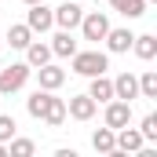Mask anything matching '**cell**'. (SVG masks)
Here are the masks:
<instances>
[{"instance_id": "obj_8", "label": "cell", "mask_w": 157, "mask_h": 157, "mask_svg": "<svg viewBox=\"0 0 157 157\" xmlns=\"http://www.w3.org/2000/svg\"><path fill=\"white\" fill-rule=\"evenodd\" d=\"M95 106H99V102H95L91 95H73L70 106H66V113H70L73 121H91L95 117Z\"/></svg>"}, {"instance_id": "obj_2", "label": "cell", "mask_w": 157, "mask_h": 157, "mask_svg": "<svg viewBox=\"0 0 157 157\" xmlns=\"http://www.w3.org/2000/svg\"><path fill=\"white\" fill-rule=\"evenodd\" d=\"M29 73H33L29 62H11L7 70H0V95H15V91L29 80Z\"/></svg>"}, {"instance_id": "obj_26", "label": "cell", "mask_w": 157, "mask_h": 157, "mask_svg": "<svg viewBox=\"0 0 157 157\" xmlns=\"http://www.w3.org/2000/svg\"><path fill=\"white\" fill-rule=\"evenodd\" d=\"M26 4H44V0H26Z\"/></svg>"}, {"instance_id": "obj_9", "label": "cell", "mask_w": 157, "mask_h": 157, "mask_svg": "<svg viewBox=\"0 0 157 157\" xmlns=\"http://www.w3.org/2000/svg\"><path fill=\"white\" fill-rule=\"evenodd\" d=\"M113 99H124V102L139 99V77H135V73H121V77L113 80Z\"/></svg>"}, {"instance_id": "obj_14", "label": "cell", "mask_w": 157, "mask_h": 157, "mask_svg": "<svg viewBox=\"0 0 157 157\" xmlns=\"http://www.w3.org/2000/svg\"><path fill=\"white\" fill-rule=\"evenodd\" d=\"M132 51H135L143 62H150V59L157 55V37H154V33H143V37H135V40H132Z\"/></svg>"}, {"instance_id": "obj_16", "label": "cell", "mask_w": 157, "mask_h": 157, "mask_svg": "<svg viewBox=\"0 0 157 157\" xmlns=\"http://www.w3.org/2000/svg\"><path fill=\"white\" fill-rule=\"evenodd\" d=\"M77 51V40L70 37V29H62V33H55L51 37V55H62V59H70Z\"/></svg>"}, {"instance_id": "obj_20", "label": "cell", "mask_w": 157, "mask_h": 157, "mask_svg": "<svg viewBox=\"0 0 157 157\" xmlns=\"http://www.w3.org/2000/svg\"><path fill=\"white\" fill-rule=\"evenodd\" d=\"M29 40H33V29H29V26H11V29H7V44H11V48H26Z\"/></svg>"}, {"instance_id": "obj_17", "label": "cell", "mask_w": 157, "mask_h": 157, "mask_svg": "<svg viewBox=\"0 0 157 157\" xmlns=\"http://www.w3.org/2000/svg\"><path fill=\"white\" fill-rule=\"evenodd\" d=\"M48 102H51V91L48 88H40V91H33L29 99H26V110H29V117H44V110H48Z\"/></svg>"}, {"instance_id": "obj_21", "label": "cell", "mask_w": 157, "mask_h": 157, "mask_svg": "<svg viewBox=\"0 0 157 157\" xmlns=\"http://www.w3.org/2000/svg\"><path fill=\"white\" fill-rule=\"evenodd\" d=\"M139 95H146V99H157V73H154V70H146V73L139 77Z\"/></svg>"}, {"instance_id": "obj_4", "label": "cell", "mask_w": 157, "mask_h": 157, "mask_svg": "<svg viewBox=\"0 0 157 157\" xmlns=\"http://www.w3.org/2000/svg\"><path fill=\"white\" fill-rule=\"evenodd\" d=\"M26 26H29L33 33H48V29L55 26V11H51V7H44V4H29Z\"/></svg>"}, {"instance_id": "obj_5", "label": "cell", "mask_w": 157, "mask_h": 157, "mask_svg": "<svg viewBox=\"0 0 157 157\" xmlns=\"http://www.w3.org/2000/svg\"><path fill=\"white\" fill-rule=\"evenodd\" d=\"M106 29H110V18L99 15V11H91V15L80 18V33H84V40H102V37H106Z\"/></svg>"}, {"instance_id": "obj_7", "label": "cell", "mask_w": 157, "mask_h": 157, "mask_svg": "<svg viewBox=\"0 0 157 157\" xmlns=\"http://www.w3.org/2000/svg\"><path fill=\"white\" fill-rule=\"evenodd\" d=\"M143 143L146 139H143L139 128H128V124L117 128V154H135V150H143Z\"/></svg>"}, {"instance_id": "obj_15", "label": "cell", "mask_w": 157, "mask_h": 157, "mask_svg": "<svg viewBox=\"0 0 157 157\" xmlns=\"http://www.w3.org/2000/svg\"><path fill=\"white\" fill-rule=\"evenodd\" d=\"M91 146H95L99 154H113V150H117V132H113V128H99V132L91 135Z\"/></svg>"}, {"instance_id": "obj_19", "label": "cell", "mask_w": 157, "mask_h": 157, "mask_svg": "<svg viewBox=\"0 0 157 157\" xmlns=\"http://www.w3.org/2000/svg\"><path fill=\"white\" fill-rule=\"evenodd\" d=\"M40 121H48V124H51V128H59V124H62V121H66V102H62V99H55V95H51V102H48V110H44V117Z\"/></svg>"}, {"instance_id": "obj_1", "label": "cell", "mask_w": 157, "mask_h": 157, "mask_svg": "<svg viewBox=\"0 0 157 157\" xmlns=\"http://www.w3.org/2000/svg\"><path fill=\"white\" fill-rule=\"evenodd\" d=\"M70 59H73V73H80V77H99L110 66V59L102 51H73Z\"/></svg>"}, {"instance_id": "obj_6", "label": "cell", "mask_w": 157, "mask_h": 157, "mask_svg": "<svg viewBox=\"0 0 157 157\" xmlns=\"http://www.w3.org/2000/svg\"><path fill=\"white\" fill-rule=\"evenodd\" d=\"M80 18H84V11H80V0H66L62 7H55V22L62 26V29H77L80 26Z\"/></svg>"}, {"instance_id": "obj_10", "label": "cell", "mask_w": 157, "mask_h": 157, "mask_svg": "<svg viewBox=\"0 0 157 157\" xmlns=\"http://www.w3.org/2000/svg\"><path fill=\"white\" fill-rule=\"evenodd\" d=\"M37 77H40V88L55 91V88H62V80H66V70H59V66L44 62V66H37Z\"/></svg>"}, {"instance_id": "obj_12", "label": "cell", "mask_w": 157, "mask_h": 157, "mask_svg": "<svg viewBox=\"0 0 157 157\" xmlns=\"http://www.w3.org/2000/svg\"><path fill=\"white\" fill-rule=\"evenodd\" d=\"M88 95H91L95 102H110V99H113V80L106 77V73L91 77V88H88Z\"/></svg>"}, {"instance_id": "obj_25", "label": "cell", "mask_w": 157, "mask_h": 157, "mask_svg": "<svg viewBox=\"0 0 157 157\" xmlns=\"http://www.w3.org/2000/svg\"><path fill=\"white\" fill-rule=\"evenodd\" d=\"M0 157H7V150H4V143H0Z\"/></svg>"}, {"instance_id": "obj_3", "label": "cell", "mask_w": 157, "mask_h": 157, "mask_svg": "<svg viewBox=\"0 0 157 157\" xmlns=\"http://www.w3.org/2000/svg\"><path fill=\"white\" fill-rule=\"evenodd\" d=\"M124 124H132V102H124V99H110L106 102V128H124Z\"/></svg>"}, {"instance_id": "obj_22", "label": "cell", "mask_w": 157, "mask_h": 157, "mask_svg": "<svg viewBox=\"0 0 157 157\" xmlns=\"http://www.w3.org/2000/svg\"><path fill=\"white\" fill-rule=\"evenodd\" d=\"M33 150H37V146H33V139H15V135H11V150H7L11 157H29Z\"/></svg>"}, {"instance_id": "obj_18", "label": "cell", "mask_w": 157, "mask_h": 157, "mask_svg": "<svg viewBox=\"0 0 157 157\" xmlns=\"http://www.w3.org/2000/svg\"><path fill=\"white\" fill-rule=\"evenodd\" d=\"M110 7L121 11L124 18H139V15H146V0H110Z\"/></svg>"}, {"instance_id": "obj_24", "label": "cell", "mask_w": 157, "mask_h": 157, "mask_svg": "<svg viewBox=\"0 0 157 157\" xmlns=\"http://www.w3.org/2000/svg\"><path fill=\"white\" fill-rule=\"evenodd\" d=\"M11 135H15V117L0 113V143H4V139H11Z\"/></svg>"}, {"instance_id": "obj_23", "label": "cell", "mask_w": 157, "mask_h": 157, "mask_svg": "<svg viewBox=\"0 0 157 157\" xmlns=\"http://www.w3.org/2000/svg\"><path fill=\"white\" fill-rule=\"evenodd\" d=\"M139 132H143V139H157V113H146Z\"/></svg>"}, {"instance_id": "obj_13", "label": "cell", "mask_w": 157, "mask_h": 157, "mask_svg": "<svg viewBox=\"0 0 157 157\" xmlns=\"http://www.w3.org/2000/svg\"><path fill=\"white\" fill-rule=\"evenodd\" d=\"M22 51H26V62H29L33 70L44 66V62H51V48H48V44H40V40H29Z\"/></svg>"}, {"instance_id": "obj_11", "label": "cell", "mask_w": 157, "mask_h": 157, "mask_svg": "<svg viewBox=\"0 0 157 157\" xmlns=\"http://www.w3.org/2000/svg\"><path fill=\"white\" fill-rule=\"evenodd\" d=\"M106 48H110V51H113V55H121V51H128V48H132V40H135V33H132V29H106Z\"/></svg>"}]
</instances>
